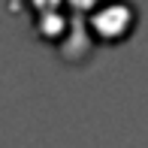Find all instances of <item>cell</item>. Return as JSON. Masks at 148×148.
I'll list each match as a JSON object with an SVG mask.
<instances>
[{"mask_svg":"<svg viewBox=\"0 0 148 148\" xmlns=\"http://www.w3.org/2000/svg\"><path fill=\"white\" fill-rule=\"evenodd\" d=\"M73 6H85V9H88V6H100L103 3V0H70Z\"/></svg>","mask_w":148,"mask_h":148,"instance_id":"cell-1","label":"cell"}]
</instances>
